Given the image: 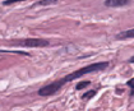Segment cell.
I'll return each mask as SVG.
<instances>
[{
	"label": "cell",
	"instance_id": "1",
	"mask_svg": "<svg viewBox=\"0 0 134 111\" xmlns=\"http://www.w3.org/2000/svg\"><path fill=\"white\" fill-rule=\"evenodd\" d=\"M109 66V63L107 61H101V63H94V64H90L87 66H82L81 69L78 70L73 71L68 75H64L62 78L54 81L52 83L45 86V87H41L38 90V96H42V97H47V96H52L55 95L56 92L59 91L62 88L64 84H66L68 82H72L79 77H83L86 74H90V73H94V71H98V70H103Z\"/></svg>",
	"mask_w": 134,
	"mask_h": 111
},
{
	"label": "cell",
	"instance_id": "2",
	"mask_svg": "<svg viewBox=\"0 0 134 111\" xmlns=\"http://www.w3.org/2000/svg\"><path fill=\"white\" fill-rule=\"evenodd\" d=\"M17 45L23 47H47L50 46V41L45 38H24L15 42Z\"/></svg>",
	"mask_w": 134,
	"mask_h": 111
},
{
	"label": "cell",
	"instance_id": "3",
	"mask_svg": "<svg viewBox=\"0 0 134 111\" xmlns=\"http://www.w3.org/2000/svg\"><path fill=\"white\" fill-rule=\"evenodd\" d=\"M129 3H130V0H105V5L106 7H111V8L125 7Z\"/></svg>",
	"mask_w": 134,
	"mask_h": 111
},
{
	"label": "cell",
	"instance_id": "4",
	"mask_svg": "<svg viewBox=\"0 0 134 111\" xmlns=\"http://www.w3.org/2000/svg\"><path fill=\"white\" fill-rule=\"evenodd\" d=\"M116 38L118 40H125V38H134V28L128 31H123L120 33L116 35Z\"/></svg>",
	"mask_w": 134,
	"mask_h": 111
},
{
	"label": "cell",
	"instance_id": "5",
	"mask_svg": "<svg viewBox=\"0 0 134 111\" xmlns=\"http://www.w3.org/2000/svg\"><path fill=\"white\" fill-rule=\"evenodd\" d=\"M55 3H58V0H40L35 5L36 7H46V5H51V4H55Z\"/></svg>",
	"mask_w": 134,
	"mask_h": 111
},
{
	"label": "cell",
	"instance_id": "6",
	"mask_svg": "<svg viewBox=\"0 0 134 111\" xmlns=\"http://www.w3.org/2000/svg\"><path fill=\"white\" fill-rule=\"evenodd\" d=\"M91 84V82L90 81H83V82H79L77 86H75V90L77 91H79V90H83V88H86V87H88Z\"/></svg>",
	"mask_w": 134,
	"mask_h": 111
},
{
	"label": "cell",
	"instance_id": "7",
	"mask_svg": "<svg viewBox=\"0 0 134 111\" xmlns=\"http://www.w3.org/2000/svg\"><path fill=\"white\" fill-rule=\"evenodd\" d=\"M94 95H96V91H94V90H92V91L86 92V93L82 96V98H83V100H90V98H92Z\"/></svg>",
	"mask_w": 134,
	"mask_h": 111
},
{
	"label": "cell",
	"instance_id": "8",
	"mask_svg": "<svg viewBox=\"0 0 134 111\" xmlns=\"http://www.w3.org/2000/svg\"><path fill=\"white\" fill-rule=\"evenodd\" d=\"M126 84L132 88V91H130V96H134V78H132V79H129V81L126 82Z\"/></svg>",
	"mask_w": 134,
	"mask_h": 111
},
{
	"label": "cell",
	"instance_id": "9",
	"mask_svg": "<svg viewBox=\"0 0 134 111\" xmlns=\"http://www.w3.org/2000/svg\"><path fill=\"white\" fill-rule=\"evenodd\" d=\"M21 1H26V0H4L3 5H10L13 3H21Z\"/></svg>",
	"mask_w": 134,
	"mask_h": 111
},
{
	"label": "cell",
	"instance_id": "10",
	"mask_svg": "<svg viewBox=\"0 0 134 111\" xmlns=\"http://www.w3.org/2000/svg\"><path fill=\"white\" fill-rule=\"evenodd\" d=\"M128 61H129V63H134V56H133V58H132V59H129V60H128Z\"/></svg>",
	"mask_w": 134,
	"mask_h": 111
}]
</instances>
